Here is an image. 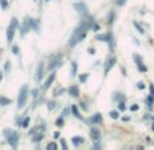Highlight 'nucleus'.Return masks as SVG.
Returning <instances> with one entry per match:
<instances>
[{
  "label": "nucleus",
  "mask_w": 154,
  "mask_h": 150,
  "mask_svg": "<svg viewBox=\"0 0 154 150\" xmlns=\"http://www.w3.org/2000/svg\"><path fill=\"white\" fill-rule=\"evenodd\" d=\"M138 109H139V105H137V104L131 105V111H138Z\"/></svg>",
  "instance_id": "33"
},
{
  "label": "nucleus",
  "mask_w": 154,
  "mask_h": 150,
  "mask_svg": "<svg viewBox=\"0 0 154 150\" xmlns=\"http://www.w3.org/2000/svg\"><path fill=\"white\" fill-rule=\"evenodd\" d=\"M101 120H102V115H101V113H96V115H93L90 119H89V121H90V123H93V124L100 123Z\"/></svg>",
  "instance_id": "13"
},
{
  "label": "nucleus",
  "mask_w": 154,
  "mask_h": 150,
  "mask_svg": "<svg viewBox=\"0 0 154 150\" xmlns=\"http://www.w3.org/2000/svg\"><path fill=\"white\" fill-rule=\"evenodd\" d=\"M17 27H18V20H17V18H12L8 29H7V41H8L10 44H11V41L14 40V34H15Z\"/></svg>",
  "instance_id": "3"
},
{
  "label": "nucleus",
  "mask_w": 154,
  "mask_h": 150,
  "mask_svg": "<svg viewBox=\"0 0 154 150\" xmlns=\"http://www.w3.org/2000/svg\"><path fill=\"white\" fill-rule=\"evenodd\" d=\"M153 131H154V121H153Z\"/></svg>",
  "instance_id": "38"
},
{
  "label": "nucleus",
  "mask_w": 154,
  "mask_h": 150,
  "mask_svg": "<svg viewBox=\"0 0 154 150\" xmlns=\"http://www.w3.org/2000/svg\"><path fill=\"white\" fill-rule=\"evenodd\" d=\"M137 87H138V89H142V90H143L146 86H145V83H143V82H138V83H137Z\"/></svg>",
  "instance_id": "30"
},
{
  "label": "nucleus",
  "mask_w": 154,
  "mask_h": 150,
  "mask_svg": "<svg viewBox=\"0 0 154 150\" xmlns=\"http://www.w3.org/2000/svg\"><path fill=\"white\" fill-rule=\"evenodd\" d=\"M29 121H30V119H29V117H26V119H25V121H23V123H22V127H23V128H26L27 126H29Z\"/></svg>",
  "instance_id": "27"
},
{
  "label": "nucleus",
  "mask_w": 154,
  "mask_h": 150,
  "mask_svg": "<svg viewBox=\"0 0 154 150\" xmlns=\"http://www.w3.org/2000/svg\"><path fill=\"white\" fill-rule=\"evenodd\" d=\"M134 26L137 27V29H138V32H139V33H142V34H143V33H145V30H143V27L140 26V25H139V23H138V22H134Z\"/></svg>",
  "instance_id": "23"
},
{
  "label": "nucleus",
  "mask_w": 154,
  "mask_h": 150,
  "mask_svg": "<svg viewBox=\"0 0 154 150\" xmlns=\"http://www.w3.org/2000/svg\"><path fill=\"white\" fill-rule=\"evenodd\" d=\"M0 6H2V10L6 11V10L8 8V2H7V0H0Z\"/></svg>",
  "instance_id": "20"
},
{
  "label": "nucleus",
  "mask_w": 154,
  "mask_h": 150,
  "mask_svg": "<svg viewBox=\"0 0 154 150\" xmlns=\"http://www.w3.org/2000/svg\"><path fill=\"white\" fill-rule=\"evenodd\" d=\"M55 78H56V71H52V72H51V75L47 78V81L44 82L42 89H44V90H48V89H49L51 85H52V82L55 81Z\"/></svg>",
  "instance_id": "6"
},
{
  "label": "nucleus",
  "mask_w": 154,
  "mask_h": 150,
  "mask_svg": "<svg viewBox=\"0 0 154 150\" xmlns=\"http://www.w3.org/2000/svg\"><path fill=\"white\" fill-rule=\"evenodd\" d=\"M76 71H78V64H76V61H71V77H75Z\"/></svg>",
  "instance_id": "18"
},
{
  "label": "nucleus",
  "mask_w": 154,
  "mask_h": 150,
  "mask_svg": "<svg viewBox=\"0 0 154 150\" xmlns=\"http://www.w3.org/2000/svg\"><path fill=\"white\" fill-rule=\"evenodd\" d=\"M115 63H116V58H115V56H111V58L106 59V61H105V66H104V72H105V74H108V72L113 68Z\"/></svg>",
  "instance_id": "5"
},
{
  "label": "nucleus",
  "mask_w": 154,
  "mask_h": 150,
  "mask_svg": "<svg viewBox=\"0 0 154 150\" xmlns=\"http://www.w3.org/2000/svg\"><path fill=\"white\" fill-rule=\"evenodd\" d=\"M30 29H32V19H30V18H26V20H25V23H23V26H22V30H20L22 36L26 34Z\"/></svg>",
  "instance_id": "11"
},
{
  "label": "nucleus",
  "mask_w": 154,
  "mask_h": 150,
  "mask_svg": "<svg viewBox=\"0 0 154 150\" xmlns=\"http://www.w3.org/2000/svg\"><path fill=\"white\" fill-rule=\"evenodd\" d=\"M68 94H70L71 97H76V95L79 94V89L76 86H71L70 89H68Z\"/></svg>",
  "instance_id": "15"
},
{
  "label": "nucleus",
  "mask_w": 154,
  "mask_h": 150,
  "mask_svg": "<svg viewBox=\"0 0 154 150\" xmlns=\"http://www.w3.org/2000/svg\"><path fill=\"white\" fill-rule=\"evenodd\" d=\"M125 2H127V0H116V4L117 6H124Z\"/></svg>",
  "instance_id": "31"
},
{
  "label": "nucleus",
  "mask_w": 154,
  "mask_h": 150,
  "mask_svg": "<svg viewBox=\"0 0 154 150\" xmlns=\"http://www.w3.org/2000/svg\"><path fill=\"white\" fill-rule=\"evenodd\" d=\"M74 7H75V10L82 15V17L87 14V8H86V6H85L83 3H75L74 4Z\"/></svg>",
  "instance_id": "12"
},
{
  "label": "nucleus",
  "mask_w": 154,
  "mask_h": 150,
  "mask_svg": "<svg viewBox=\"0 0 154 150\" xmlns=\"http://www.w3.org/2000/svg\"><path fill=\"white\" fill-rule=\"evenodd\" d=\"M109 115H111L112 119H119V112H116V111H112Z\"/></svg>",
  "instance_id": "24"
},
{
  "label": "nucleus",
  "mask_w": 154,
  "mask_h": 150,
  "mask_svg": "<svg viewBox=\"0 0 154 150\" xmlns=\"http://www.w3.org/2000/svg\"><path fill=\"white\" fill-rule=\"evenodd\" d=\"M123 120H124V121H128V120H130V116H123Z\"/></svg>",
  "instance_id": "37"
},
{
  "label": "nucleus",
  "mask_w": 154,
  "mask_h": 150,
  "mask_svg": "<svg viewBox=\"0 0 154 150\" xmlns=\"http://www.w3.org/2000/svg\"><path fill=\"white\" fill-rule=\"evenodd\" d=\"M45 2H47V3H48V2H51V0H45Z\"/></svg>",
  "instance_id": "40"
},
{
  "label": "nucleus",
  "mask_w": 154,
  "mask_h": 150,
  "mask_svg": "<svg viewBox=\"0 0 154 150\" xmlns=\"http://www.w3.org/2000/svg\"><path fill=\"white\" fill-rule=\"evenodd\" d=\"M71 112H72L74 116H76L79 120H83V117H82V115H81V112H79V109H78L76 105H72V107H71Z\"/></svg>",
  "instance_id": "14"
},
{
  "label": "nucleus",
  "mask_w": 154,
  "mask_h": 150,
  "mask_svg": "<svg viewBox=\"0 0 154 150\" xmlns=\"http://www.w3.org/2000/svg\"><path fill=\"white\" fill-rule=\"evenodd\" d=\"M112 17H113V12H111V18H112ZM108 22L112 23V22H113V19H109V17H108Z\"/></svg>",
  "instance_id": "36"
},
{
  "label": "nucleus",
  "mask_w": 154,
  "mask_h": 150,
  "mask_svg": "<svg viewBox=\"0 0 154 150\" xmlns=\"http://www.w3.org/2000/svg\"><path fill=\"white\" fill-rule=\"evenodd\" d=\"M91 29L90 26V23H87V22H82L81 25H79L78 27H76L75 30H74V33L71 34L70 37V41H68V45L72 48V46H75L76 44H79L82 40H83L85 37H86L87 34V30Z\"/></svg>",
  "instance_id": "1"
},
{
  "label": "nucleus",
  "mask_w": 154,
  "mask_h": 150,
  "mask_svg": "<svg viewBox=\"0 0 154 150\" xmlns=\"http://www.w3.org/2000/svg\"><path fill=\"white\" fill-rule=\"evenodd\" d=\"M72 143L75 146H79L81 143H83V138L82 136H72Z\"/></svg>",
  "instance_id": "19"
},
{
  "label": "nucleus",
  "mask_w": 154,
  "mask_h": 150,
  "mask_svg": "<svg viewBox=\"0 0 154 150\" xmlns=\"http://www.w3.org/2000/svg\"><path fill=\"white\" fill-rule=\"evenodd\" d=\"M60 142H61V147H63L64 150H67V143H66V141H64V139H60Z\"/></svg>",
  "instance_id": "32"
},
{
  "label": "nucleus",
  "mask_w": 154,
  "mask_h": 150,
  "mask_svg": "<svg viewBox=\"0 0 154 150\" xmlns=\"http://www.w3.org/2000/svg\"><path fill=\"white\" fill-rule=\"evenodd\" d=\"M119 109L122 111H125V104H124V101H122V102H119Z\"/></svg>",
  "instance_id": "28"
},
{
  "label": "nucleus",
  "mask_w": 154,
  "mask_h": 150,
  "mask_svg": "<svg viewBox=\"0 0 154 150\" xmlns=\"http://www.w3.org/2000/svg\"><path fill=\"white\" fill-rule=\"evenodd\" d=\"M55 107H56V104H55L53 101H49V102H48V109H49V111H52Z\"/></svg>",
  "instance_id": "26"
},
{
  "label": "nucleus",
  "mask_w": 154,
  "mask_h": 150,
  "mask_svg": "<svg viewBox=\"0 0 154 150\" xmlns=\"http://www.w3.org/2000/svg\"><path fill=\"white\" fill-rule=\"evenodd\" d=\"M109 37H111V33H108V34H98V36H96V40H98V41H106V42H108Z\"/></svg>",
  "instance_id": "16"
},
{
  "label": "nucleus",
  "mask_w": 154,
  "mask_h": 150,
  "mask_svg": "<svg viewBox=\"0 0 154 150\" xmlns=\"http://www.w3.org/2000/svg\"><path fill=\"white\" fill-rule=\"evenodd\" d=\"M42 136H44V134L41 133V134H38V135L33 136V139H32V141H33V142H40L41 139H42Z\"/></svg>",
  "instance_id": "22"
},
{
  "label": "nucleus",
  "mask_w": 154,
  "mask_h": 150,
  "mask_svg": "<svg viewBox=\"0 0 154 150\" xmlns=\"http://www.w3.org/2000/svg\"><path fill=\"white\" fill-rule=\"evenodd\" d=\"M56 149H57V145L55 142H51V143L47 145V150H56Z\"/></svg>",
  "instance_id": "21"
},
{
  "label": "nucleus",
  "mask_w": 154,
  "mask_h": 150,
  "mask_svg": "<svg viewBox=\"0 0 154 150\" xmlns=\"http://www.w3.org/2000/svg\"><path fill=\"white\" fill-rule=\"evenodd\" d=\"M11 104V100L10 98H6V97H3V95H0V105L2 107H6V105H10Z\"/></svg>",
  "instance_id": "17"
},
{
  "label": "nucleus",
  "mask_w": 154,
  "mask_h": 150,
  "mask_svg": "<svg viewBox=\"0 0 154 150\" xmlns=\"http://www.w3.org/2000/svg\"><path fill=\"white\" fill-rule=\"evenodd\" d=\"M4 135H6L7 138V142H8L10 145H11L12 147H17L18 146V141H19V135H18L15 131H11V130H7L4 131Z\"/></svg>",
  "instance_id": "2"
},
{
  "label": "nucleus",
  "mask_w": 154,
  "mask_h": 150,
  "mask_svg": "<svg viewBox=\"0 0 154 150\" xmlns=\"http://www.w3.org/2000/svg\"><path fill=\"white\" fill-rule=\"evenodd\" d=\"M27 100V86H22V89L19 90V94H18V108H23L26 104Z\"/></svg>",
  "instance_id": "4"
},
{
  "label": "nucleus",
  "mask_w": 154,
  "mask_h": 150,
  "mask_svg": "<svg viewBox=\"0 0 154 150\" xmlns=\"http://www.w3.org/2000/svg\"><path fill=\"white\" fill-rule=\"evenodd\" d=\"M44 70H45V67H44V63H40L37 66V70H35V81H37V82H40L41 79H42Z\"/></svg>",
  "instance_id": "7"
},
{
  "label": "nucleus",
  "mask_w": 154,
  "mask_h": 150,
  "mask_svg": "<svg viewBox=\"0 0 154 150\" xmlns=\"http://www.w3.org/2000/svg\"><path fill=\"white\" fill-rule=\"evenodd\" d=\"M0 81H2V74H0Z\"/></svg>",
  "instance_id": "39"
},
{
  "label": "nucleus",
  "mask_w": 154,
  "mask_h": 150,
  "mask_svg": "<svg viewBox=\"0 0 154 150\" xmlns=\"http://www.w3.org/2000/svg\"><path fill=\"white\" fill-rule=\"evenodd\" d=\"M134 60H135V64H137V67H138V70H139V71H142V72L147 71V68H146V66L143 64L142 59H140L138 55H134Z\"/></svg>",
  "instance_id": "8"
},
{
  "label": "nucleus",
  "mask_w": 154,
  "mask_h": 150,
  "mask_svg": "<svg viewBox=\"0 0 154 150\" xmlns=\"http://www.w3.org/2000/svg\"><path fill=\"white\" fill-rule=\"evenodd\" d=\"M56 124H57V126H61V124H63V117H61V119H59V120L56 121Z\"/></svg>",
  "instance_id": "35"
},
{
  "label": "nucleus",
  "mask_w": 154,
  "mask_h": 150,
  "mask_svg": "<svg viewBox=\"0 0 154 150\" xmlns=\"http://www.w3.org/2000/svg\"><path fill=\"white\" fill-rule=\"evenodd\" d=\"M87 78H89V74H83V75H81V77H79V81H81V82H86Z\"/></svg>",
  "instance_id": "25"
},
{
  "label": "nucleus",
  "mask_w": 154,
  "mask_h": 150,
  "mask_svg": "<svg viewBox=\"0 0 154 150\" xmlns=\"http://www.w3.org/2000/svg\"><path fill=\"white\" fill-rule=\"evenodd\" d=\"M91 29H93V32H97V30H100V26H98V25H93V26H91Z\"/></svg>",
  "instance_id": "34"
},
{
  "label": "nucleus",
  "mask_w": 154,
  "mask_h": 150,
  "mask_svg": "<svg viewBox=\"0 0 154 150\" xmlns=\"http://www.w3.org/2000/svg\"><path fill=\"white\" fill-rule=\"evenodd\" d=\"M12 53H14V55H18V53H19V48H18L17 45L12 46Z\"/></svg>",
  "instance_id": "29"
},
{
  "label": "nucleus",
  "mask_w": 154,
  "mask_h": 150,
  "mask_svg": "<svg viewBox=\"0 0 154 150\" xmlns=\"http://www.w3.org/2000/svg\"><path fill=\"white\" fill-rule=\"evenodd\" d=\"M60 63H61V55H56L55 58H52V59H51L49 68H51V70H53V68H55V67L60 66Z\"/></svg>",
  "instance_id": "10"
},
{
  "label": "nucleus",
  "mask_w": 154,
  "mask_h": 150,
  "mask_svg": "<svg viewBox=\"0 0 154 150\" xmlns=\"http://www.w3.org/2000/svg\"><path fill=\"white\" fill-rule=\"evenodd\" d=\"M90 136H91V139H93L94 142L98 141V139L101 138V131H100V128L91 127V128H90Z\"/></svg>",
  "instance_id": "9"
}]
</instances>
